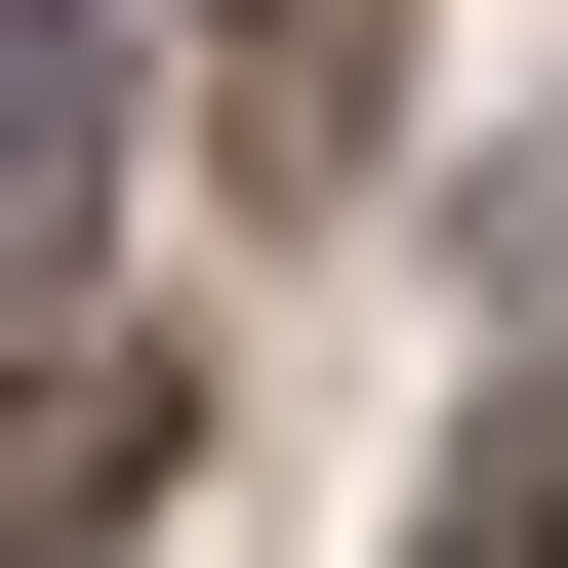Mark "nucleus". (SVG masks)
Masks as SVG:
<instances>
[{
	"instance_id": "1",
	"label": "nucleus",
	"mask_w": 568,
	"mask_h": 568,
	"mask_svg": "<svg viewBox=\"0 0 568 568\" xmlns=\"http://www.w3.org/2000/svg\"><path fill=\"white\" fill-rule=\"evenodd\" d=\"M82 203H122V41H82V0H0V325L82 284Z\"/></svg>"
}]
</instances>
